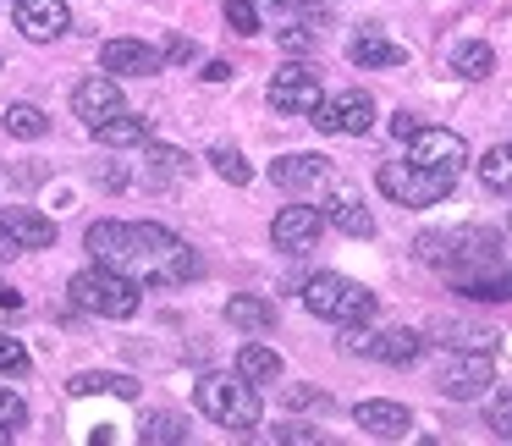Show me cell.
I'll return each instance as SVG.
<instances>
[{"mask_svg": "<svg viewBox=\"0 0 512 446\" xmlns=\"http://www.w3.org/2000/svg\"><path fill=\"white\" fill-rule=\"evenodd\" d=\"M0 226L12 232L17 248H56V221L28 210V204H6V210H0Z\"/></svg>", "mask_w": 512, "mask_h": 446, "instance_id": "ac0fdd59", "label": "cell"}, {"mask_svg": "<svg viewBox=\"0 0 512 446\" xmlns=\"http://www.w3.org/2000/svg\"><path fill=\"white\" fill-rule=\"evenodd\" d=\"M237 375L254 380V386H265V380H281V353L265 342H248L243 353H237Z\"/></svg>", "mask_w": 512, "mask_h": 446, "instance_id": "4316f807", "label": "cell"}, {"mask_svg": "<svg viewBox=\"0 0 512 446\" xmlns=\"http://www.w3.org/2000/svg\"><path fill=\"white\" fill-rule=\"evenodd\" d=\"M83 248L94 254V265L122 270L138 287H182V281H199L204 270V259L155 221H94Z\"/></svg>", "mask_w": 512, "mask_h": 446, "instance_id": "6da1fadb", "label": "cell"}, {"mask_svg": "<svg viewBox=\"0 0 512 446\" xmlns=\"http://www.w3.org/2000/svg\"><path fill=\"white\" fill-rule=\"evenodd\" d=\"M281 50H287V56H309V50H314V28H281Z\"/></svg>", "mask_w": 512, "mask_h": 446, "instance_id": "8d00e7d4", "label": "cell"}, {"mask_svg": "<svg viewBox=\"0 0 512 446\" xmlns=\"http://www.w3.org/2000/svg\"><path fill=\"white\" fill-rule=\"evenodd\" d=\"M298 23H303V28H314V34H320V28L331 23V12H325L320 0H298Z\"/></svg>", "mask_w": 512, "mask_h": 446, "instance_id": "74e56055", "label": "cell"}, {"mask_svg": "<svg viewBox=\"0 0 512 446\" xmlns=\"http://www.w3.org/2000/svg\"><path fill=\"white\" fill-rule=\"evenodd\" d=\"M6 133H12V138H45L50 133V116L39 111V105L17 100V105H6Z\"/></svg>", "mask_w": 512, "mask_h": 446, "instance_id": "f1b7e54d", "label": "cell"}, {"mask_svg": "<svg viewBox=\"0 0 512 446\" xmlns=\"http://www.w3.org/2000/svg\"><path fill=\"white\" fill-rule=\"evenodd\" d=\"M320 232H325V215L314 210L309 199L287 204V210L270 221V243H276L281 254H309V248L320 243Z\"/></svg>", "mask_w": 512, "mask_h": 446, "instance_id": "7c38bea8", "label": "cell"}, {"mask_svg": "<svg viewBox=\"0 0 512 446\" xmlns=\"http://www.w3.org/2000/svg\"><path fill=\"white\" fill-rule=\"evenodd\" d=\"M94 138H100L105 149H144L149 144V122H144V116H133V111H116L111 122L94 127Z\"/></svg>", "mask_w": 512, "mask_h": 446, "instance_id": "cb8c5ba5", "label": "cell"}, {"mask_svg": "<svg viewBox=\"0 0 512 446\" xmlns=\"http://www.w3.org/2000/svg\"><path fill=\"white\" fill-rule=\"evenodd\" d=\"M479 182H485L490 193H512V144H496L479 160Z\"/></svg>", "mask_w": 512, "mask_h": 446, "instance_id": "f546056e", "label": "cell"}, {"mask_svg": "<svg viewBox=\"0 0 512 446\" xmlns=\"http://www.w3.org/2000/svg\"><path fill=\"white\" fill-rule=\"evenodd\" d=\"M325 221H331L342 237H375V215L364 210V199H358L353 188H331V193H325Z\"/></svg>", "mask_w": 512, "mask_h": 446, "instance_id": "d6986e66", "label": "cell"}, {"mask_svg": "<svg viewBox=\"0 0 512 446\" xmlns=\"http://www.w3.org/2000/svg\"><path fill=\"white\" fill-rule=\"evenodd\" d=\"M347 61H353V67H402L408 50L391 45L380 28H364V34H353V45H347Z\"/></svg>", "mask_w": 512, "mask_h": 446, "instance_id": "44dd1931", "label": "cell"}, {"mask_svg": "<svg viewBox=\"0 0 512 446\" xmlns=\"http://www.w3.org/2000/svg\"><path fill=\"white\" fill-rule=\"evenodd\" d=\"M6 441H12V430H6V424H0V446H6Z\"/></svg>", "mask_w": 512, "mask_h": 446, "instance_id": "f6af8a7d", "label": "cell"}, {"mask_svg": "<svg viewBox=\"0 0 512 446\" xmlns=\"http://www.w3.org/2000/svg\"><path fill=\"white\" fill-rule=\"evenodd\" d=\"M72 397H138V380L133 375H116V369H83V375L67 380Z\"/></svg>", "mask_w": 512, "mask_h": 446, "instance_id": "7402d4cb", "label": "cell"}, {"mask_svg": "<svg viewBox=\"0 0 512 446\" xmlns=\"http://www.w3.org/2000/svg\"><path fill=\"white\" fill-rule=\"evenodd\" d=\"M276 441H287V446H298V441H325L314 424H276Z\"/></svg>", "mask_w": 512, "mask_h": 446, "instance_id": "f35d334b", "label": "cell"}, {"mask_svg": "<svg viewBox=\"0 0 512 446\" xmlns=\"http://www.w3.org/2000/svg\"><path fill=\"white\" fill-rule=\"evenodd\" d=\"M485 424H490V435H501V441H512V386H501L496 397H490V408H485Z\"/></svg>", "mask_w": 512, "mask_h": 446, "instance_id": "d6a6232c", "label": "cell"}, {"mask_svg": "<svg viewBox=\"0 0 512 446\" xmlns=\"http://www.w3.org/2000/svg\"><path fill=\"white\" fill-rule=\"evenodd\" d=\"M100 67L111 72V78H155V72L166 67V56L149 50L144 39H111V45L100 50Z\"/></svg>", "mask_w": 512, "mask_h": 446, "instance_id": "2e32d148", "label": "cell"}, {"mask_svg": "<svg viewBox=\"0 0 512 446\" xmlns=\"http://www.w3.org/2000/svg\"><path fill=\"white\" fill-rule=\"evenodd\" d=\"M226 325H237V331H270L276 325V303L254 298V292H237V298H226Z\"/></svg>", "mask_w": 512, "mask_h": 446, "instance_id": "d4e9b609", "label": "cell"}, {"mask_svg": "<svg viewBox=\"0 0 512 446\" xmlns=\"http://www.w3.org/2000/svg\"><path fill=\"white\" fill-rule=\"evenodd\" d=\"M452 72H457V78H468V83L490 78V72H496V50H490L485 39H463V45L452 50Z\"/></svg>", "mask_w": 512, "mask_h": 446, "instance_id": "484cf974", "label": "cell"}, {"mask_svg": "<svg viewBox=\"0 0 512 446\" xmlns=\"http://www.w3.org/2000/svg\"><path fill=\"white\" fill-rule=\"evenodd\" d=\"M254 6H265V12H281V6H292V0H254Z\"/></svg>", "mask_w": 512, "mask_h": 446, "instance_id": "ee69618b", "label": "cell"}, {"mask_svg": "<svg viewBox=\"0 0 512 446\" xmlns=\"http://www.w3.org/2000/svg\"><path fill=\"white\" fill-rule=\"evenodd\" d=\"M270 182L287 188L292 199H320V193L336 188V166L325 155H281L270 160Z\"/></svg>", "mask_w": 512, "mask_h": 446, "instance_id": "30bf717a", "label": "cell"}, {"mask_svg": "<svg viewBox=\"0 0 512 446\" xmlns=\"http://www.w3.org/2000/svg\"><path fill=\"white\" fill-rule=\"evenodd\" d=\"M193 402H199L204 419L226 424V430H237V435L259 430V391H254V380H243V375L210 369V375L193 380Z\"/></svg>", "mask_w": 512, "mask_h": 446, "instance_id": "3957f363", "label": "cell"}, {"mask_svg": "<svg viewBox=\"0 0 512 446\" xmlns=\"http://www.w3.org/2000/svg\"><path fill=\"white\" fill-rule=\"evenodd\" d=\"M353 424L364 435H375V441H402V435H408V424H413V413L402 408V402L369 397V402H358V408H353Z\"/></svg>", "mask_w": 512, "mask_h": 446, "instance_id": "e0dca14e", "label": "cell"}, {"mask_svg": "<svg viewBox=\"0 0 512 446\" xmlns=\"http://www.w3.org/2000/svg\"><path fill=\"white\" fill-rule=\"evenodd\" d=\"M0 67H6V56H0Z\"/></svg>", "mask_w": 512, "mask_h": 446, "instance_id": "bcb514c9", "label": "cell"}, {"mask_svg": "<svg viewBox=\"0 0 512 446\" xmlns=\"http://www.w3.org/2000/svg\"><path fill=\"white\" fill-rule=\"evenodd\" d=\"M28 364H34V358H28V347L17 342V336L0 331V375H28Z\"/></svg>", "mask_w": 512, "mask_h": 446, "instance_id": "e575fe53", "label": "cell"}, {"mask_svg": "<svg viewBox=\"0 0 512 446\" xmlns=\"http://www.w3.org/2000/svg\"><path fill=\"white\" fill-rule=\"evenodd\" d=\"M226 28H232V34H259V6L254 0H226Z\"/></svg>", "mask_w": 512, "mask_h": 446, "instance_id": "836d02e7", "label": "cell"}, {"mask_svg": "<svg viewBox=\"0 0 512 446\" xmlns=\"http://www.w3.org/2000/svg\"><path fill=\"white\" fill-rule=\"evenodd\" d=\"M380 193H386L391 204H402V210H430V204H441L446 193H452V171H430L419 166V160H386V166L375 171Z\"/></svg>", "mask_w": 512, "mask_h": 446, "instance_id": "8992f818", "label": "cell"}, {"mask_svg": "<svg viewBox=\"0 0 512 446\" xmlns=\"http://www.w3.org/2000/svg\"><path fill=\"white\" fill-rule=\"evenodd\" d=\"M408 160H419V166L430 171H463L468 166V144L452 133V127H419V133L408 138Z\"/></svg>", "mask_w": 512, "mask_h": 446, "instance_id": "4fadbf2b", "label": "cell"}, {"mask_svg": "<svg viewBox=\"0 0 512 446\" xmlns=\"http://www.w3.org/2000/svg\"><path fill=\"white\" fill-rule=\"evenodd\" d=\"M188 155L182 149H171V144H144V182L149 188H171V182H182L188 177Z\"/></svg>", "mask_w": 512, "mask_h": 446, "instance_id": "603a6c76", "label": "cell"}, {"mask_svg": "<svg viewBox=\"0 0 512 446\" xmlns=\"http://www.w3.org/2000/svg\"><path fill=\"white\" fill-rule=\"evenodd\" d=\"M17 254H23V248H17V243H12V232L0 226V265H6V259H17Z\"/></svg>", "mask_w": 512, "mask_h": 446, "instance_id": "7bdbcfd3", "label": "cell"}, {"mask_svg": "<svg viewBox=\"0 0 512 446\" xmlns=\"http://www.w3.org/2000/svg\"><path fill=\"white\" fill-rule=\"evenodd\" d=\"M342 353L375 358V364H413L424 353V336L397 325V331H369V325H342Z\"/></svg>", "mask_w": 512, "mask_h": 446, "instance_id": "ba28073f", "label": "cell"}, {"mask_svg": "<svg viewBox=\"0 0 512 446\" xmlns=\"http://www.w3.org/2000/svg\"><path fill=\"white\" fill-rule=\"evenodd\" d=\"M413 254L424 265L446 270V276H468V270L501 265V232L496 226H452V232H419Z\"/></svg>", "mask_w": 512, "mask_h": 446, "instance_id": "7a4b0ae2", "label": "cell"}, {"mask_svg": "<svg viewBox=\"0 0 512 446\" xmlns=\"http://www.w3.org/2000/svg\"><path fill=\"white\" fill-rule=\"evenodd\" d=\"M435 342H446V347H485L490 353L496 331H485V325H463V320H441L435 325Z\"/></svg>", "mask_w": 512, "mask_h": 446, "instance_id": "4dcf8cb0", "label": "cell"}, {"mask_svg": "<svg viewBox=\"0 0 512 446\" xmlns=\"http://www.w3.org/2000/svg\"><path fill=\"white\" fill-rule=\"evenodd\" d=\"M303 309L320 314V320H336V325H369L375 320V292L336 276V270H320V276L303 281Z\"/></svg>", "mask_w": 512, "mask_h": 446, "instance_id": "277c9868", "label": "cell"}, {"mask_svg": "<svg viewBox=\"0 0 512 446\" xmlns=\"http://www.w3.org/2000/svg\"><path fill=\"white\" fill-rule=\"evenodd\" d=\"M265 100H270V111H276V116H309L314 105L325 100V94H320V72H314L309 61H287V67H276Z\"/></svg>", "mask_w": 512, "mask_h": 446, "instance_id": "9c48e42d", "label": "cell"}, {"mask_svg": "<svg viewBox=\"0 0 512 446\" xmlns=\"http://www.w3.org/2000/svg\"><path fill=\"white\" fill-rule=\"evenodd\" d=\"M0 424H6V430H23V424H28V402L23 397H17V391H6V386H0Z\"/></svg>", "mask_w": 512, "mask_h": 446, "instance_id": "d590c367", "label": "cell"}, {"mask_svg": "<svg viewBox=\"0 0 512 446\" xmlns=\"http://www.w3.org/2000/svg\"><path fill=\"white\" fill-rule=\"evenodd\" d=\"M116 111H127L122 105V89H116V78L105 72V78H83L78 89H72V116H78L83 127H100V122H111Z\"/></svg>", "mask_w": 512, "mask_h": 446, "instance_id": "9a60e30c", "label": "cell"}, {"mask_svg": "<svg viewBox=\"0 0 512 446\" xmlns=\"http://www.w3.org/2000/svg\"><path fill=\"white\" fill-rule=\"evenodd\" d=\"M210 166L221 171L232 188H248V182H254V166H248L243 149H232V144H215V149H210Z\"/></svg>", "mask_w": 512, "mask_h": 446, "instance_id": "1f68e13d", "label": "cell"}, {"mask_svg": "<svg viewBox=\"0 0 512 446\" xmlns=\"http://www.w3.org/2000/svg\"><path fill=\"white\" fill-rule=\"evenodd\" d=\"M452 287L474 303H507L512 298V270L485 265V270H468V276H452Z\"/></svg>", "mask_w": 512, "mask_h": 446, "instance_id": "ffe728a7", "label": "cell"}, {"mask_svg": "<svg viewBox=\"0 0 512 446\" xmlns=\"http://www.w3.org/2000/svg\"><path fill=\"white\" fill-rule=\"evenodd\" d=\"M72 303L100 314V320H133L138 314V281L122 276V270H111V265H89V270L72 276Z\"/></svg>", "mask_w": 512, "mask_h": 446, "instance_id": "5b68a950", "label": "cell"}, {"mask_svg": "<svg viewBox=\"0 0 512 446\" xmlns=\"http://www.w3.org/2000/svg\"><path fill=\"white\" fill-rule=\"evenodd\" d=\"M138 441L144 446H177V441H188V424H182V413H149L144 424H138Z\"/></svg>", "mask_w": 512, "mask_h": 446, "instance_id": "83f0119b", "label": "cell"}, {"mask_svg": "<svg viewBox=\"0 0 512 446\" xmlns=\"http://www.w3.org/2000/svg\"><path fill=\"white\" fill-rule=\"evenodd\" d=\"M309 122L320 127V133H347V138H358V133H369V127H375V100H369L364 89H347V94H336V100H320V105H314Z\"/></svg>", "mask_w": 512, "mask_h": 446, "instance_id": "8fae6325", "label": "cell"}, {"mask_svg": "<svg viewBox=\"0 0 512 446\" xmlns=\"http://www.w3.org/2000/svg\"><path fill=\"white\" fill-rule=\"evenodd\" d=\"M490 386H496V364H490L485 347H463V353L435 364V391L452 397V402H474V397H485Z\"/></svg>", "mask_w": 512, "mask_h": 446, "instance_id": "52a82bcc", "label": "cell"}, {"mask_svg": "<svg viewBox=\"0 0 512 446\" xmlns=\"http://www.w3.org/2000/svg\"><path fill=\"white\" fill-rule=\"evenodd\" d=\"M12 6H17V34L34 39V45H50L72 28L67 0H12Z\"/></svg>", "mask_w": 512, "mask_h": 446, "instance_id": "5bb4252c", "label": "cell"}, {"mask_svg": "<svg viewBox=\"0 0 512 446\" xmlns=\"http://www.w3.org/2000/svg\"><path fill=\"white\" fill-rule=\"evenodd\" d=\"M391 133H397V138H413V133H419V116H408V111H402L397 122H391Z\"/></svg>", "mask_w": 512, "mask_h": 446, "instance_id": "60d3db41", "label": "cell"}, {"mask_svg": "<svg viewBox=\"0 0 512 446\" xmlns=\"http://www.w3.org/2000/svg\"><path fill=\"white\" fill-rule=\"evenodd\" d=\"M160 56H166V61H193V39H166V50H160Z\"/></svg>", "mask_w": 512, "mask_h": 446, "instance_id": "ab89813d", "label": "cell"}, {"mask_svg": "<svg viewBox=\"0 0 512 446\" xmlns=\"http://www.w3.org/2000/svg\"><path fill=\"white\" fill-rule=\"evenodd\" d=\"M199 78H204V83H226V78H232V67H226V61H210V67H204Z\"/></svg>", "mask_w": 512, "mask_h": 446, "instance_id": "b9f144b4", "label": "cell"}]
</instances>
